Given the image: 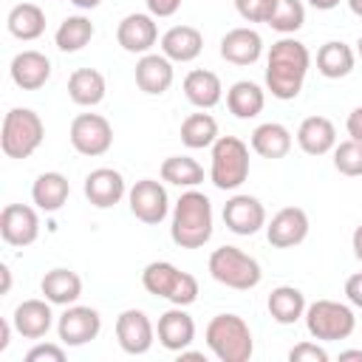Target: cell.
Wrapping results in <instances>:
<instances>
[{
    "mask_svg": "<svg viewBox=\"0 0 362 362\" xmlns=\"http://www.w3.org/2000/svg\"><path fill=\"white\" fill-rule=\"evenodd\" d=\"M356 54H359V59H362V37L356 40Z\"/></svg>",
    "mask_w": 362,
    "mask_h": 362,
    "instance_id": "52",
    "label": "cell"
},
{
    "mask_svg": "<svg viewBox=\"0 0 362 362\" xmlns=\"http://www.w3.org/2000/svg\"><path fill=\"white\" fill-rule=\"evenodd\" d=\"M40 291L54 305H74L82 297V277L74 269L57 266V269L45 272V277L40 280Z\"/></svg>",
    "mask_w": 362,
    "mask_h": 362,
    "instance_id": "25",
    "label": "cell"
},
{
    "mask_svg": "<svg viewBox=\"0 0 362 362\" xmlns=\"http://www.w3.org/2000/svg\"><path fill=\"white\" fill-rule=\"evenodd\" d=\"M184 96L189 99V105L201 107V110H209L221 102L223 96V85H221V76L215 71H206V68H195L184 76Z\"/></svg>",
    "mask_w": 362,
    "mask_h": 362,
    "instance_id": "26",
    "label": "cell"
},
{
    "mask_svg": "<svg viewBox=\"0 0 362 362\" xmlns=\"http://www.w3.org/2000/svg\"><path fill=\"white\" fill-rule=\"evenodd\" d=\"M348 359H359V362H362V351H359V348H351V351H339V362H348Z\"/></svg>",
    "mask_w": 362,
    "mask_h": 362,
    "instance_id": "49",
    "label": "cell"
},
{
    "mask_svg": "<svg viewBox=\"0 0 362 362\" xmlns=\"http://www.w3.org/2000/svg\"><path fill=\"white\" fill-rule=\"evenodd\" d=\"M116 40L127 54H150V48L158 40L156 17L141 14V11H133V14L122 17V23L116 28Z\"/></svg>",
    "mask_w": 362,
    "mask_h": 362,
    "instance_id": "16",
    "label": "cell"
},
{
    "mask_svg": "<svg viewBox=\"0 0 362 362\" xmlns=\"http://www.w3.org/2000/svg\"><path fill=\"white\" fill-rule=\"evenodd\" d=\"M297 144L308 156H325L337 147V127L325 116H308L297 127Z\"/></svg>",
    "mask_w": 362,
    "mask_h": 362,
    "instance_id": "24",
    "label": "cell"
},
{
    "mask_svg": "<svg viewBox=\"0 0 362 362\" xmlns=\"http://www.w3.org/2000/svg\"><path fill=\"white\" fill-rule=\"evenodd\" d=\"M25 362H65V348L51 345V342H40L25 354Z\"/></svg>",
    "mask_w": 362,
    "mask_h": 362,
    "instance_id": "41",
    "label": "cell"
},
{
    "mask_svg": "<svg viewBox=\"0 0 362 362\" xmlns=\"http://www.w3.org/2000/svg\"><path fill=\"white\" fill-rule=\"evenodd\" d=\"M45 139V124L40 113L31 107H11L3 116L0 127V147L8 158H28L37 153V147Z\"/></svg>",
    "mask_w": 362,
    "mask_h": 362,
    "instance_id": "5",
    "label": "cell"
},
{
    "mask_svg": "<svg viewBox=\"0 0 362 362\" xmlns=\"http://www.w3.org/2000/svg\"><path fill=\"white\" fill-rule=\"evenodd\" d=\"M235 8L246 23H266L274 8V0H235Z\"/></svg>",
    "mask_w": 362,
    "mask_h": 362,
    "instance_id": "39",
    "label": "cell"
},
{
    "mask_svg": "<svg viewBox=\"0 0 362 362\" xmlns=\"http://www.w3.org/2000/svg\"><path fill=\"white\" fill-rule=\"evenodd\" d=\"M351 246H354V255H356V260L362 263V223L354 229V235H351Z\"/></svg>",
    "mask_w": 362,
    "mask_h": 362,
    "instance_id": "46",
    "label": "cell"
},
{
    "mask_svg": "<svg viewBox=\"0 0 362 362\" xmlns=\"http://www.w3.org/2000/svg\"><path fill=\"white\" fill-rule=\"evenodd\" d=\"M141 286L161 297V300H170L173 305H192L198 300V280L195 274L189 272H181L175 263L170 260H153L144 266L141 272Z\"/></svg>",
    "mask_w": 362,
    "mask_h": 362,
    "instance_id": "4",
    "label": "cell"
},
{
    "mask_svg": "<svg viewBox=\"0 0 362 362\" xmlns=\"http://www.w3.org/2000/svg\"><path fill=\"white\" fill-rule=\"evenodd\" d=\"M105 76L96 68H76L68 76V96L71 102H76L79 107H93L105 99Z\"/></svg>",
    "mask_w": 362,
    "mask_h": 362,
    "instance_id": "29",
    "label": "cell"
},
{
    "mask_svg": "<svg viewBox=\"0 0 362 362\" xmlns=\"http://www.w3.org/2000/svg\"><path fill=\"white\" fill-rule=\"evenodd\" d=\"M345 130L351 139L362 141V105H356L351 113H348V122H345Z\"/></svg>",
    "mask_w": 362,
    "mask_h": 362,
    "instance_id": "44",
    "label": "cell"
},
{
    "mask_svg": "<svg viewBox=\"0 0 362 362\" xmlns=\"http://www.w3.org/2000/svg\"><path fill=\"white\" fill-rule=\"evenodd\" d=\"M348 8H351L356 17H362V0H348Z\"/></svg>",
    "mask_w": 362,
    "mask_h": 362,
    "instance_id": "51",
    "label": "cell"
},
{
    "mask_svg": "<svg viewBox=\"0 0 362 362\" xmlns=\"http://www.w3.org/2000/svg\"><path fill=\"white\" fill-rule=\"evenodd\" d=\"M314 8H320V11H331V8H337L339 6V0H308Z\"/></svg>",
    "mask_w": 362,
    "mask_h": 362,
    "instance_id": "48",
    "label": "cell"
},
{
    "mask_svg": "<svg viewBox=\"0 0 362 362\" xmlns=\"http://www.w3.org/2000/svg\"><path fill=\"white\" fill-rule=\"evenodd\" d=\"M124 175L113 167H96L85 175V198L96 209H110L124 198Z\"/></svg>",
    "mask_w": 362,
    "mask_h": 362,
    "instance_id": "17",
    "label": "cell"
},
{
    "mask_svg": "<svg viewBox=\"0 0 362 362\" xmlns=\"http://www.w3.org/2000/svg\"><path fill=\"white\" fill-rule=\"evenodd\" d=\"M223 223L235 235H257L266 226V206L255 195H232L223 204Z\"/></svg>",
    "mask_w": 362,
    "mask_h": 362,
    "instance_id": "15",
    "label": "cell"
},
{
    "mask_svg": "<svg viewBox=\"0 0 362 362\" xmlns=\"http://www.w3.org/2000/svg\"><path fill=\"white\" fill-rule=\"evenodd\" d=\"M263 105H266V93L257 82L240 79L226 90V107L238 119H255L257 113H263Z\"/></svg>",
    "mask_w": 362,
    "mask_h": 362,
    "instance_id": "33",
    "label": "cell"
},
{
    "mask_svg": "<svg viewBox=\"0 0 362 362\" xmlns=\"http://www.w3.org/2000/svg\"><path fill=\"white\" fill-rule=\"evenodd\" d=\"M266 308H269L274 322L294 325L305 314L308 305H305V294L297 286H277V288H272V294L266 300Z\"/></svg>",
    "mask_w": 362,
    "mask_h": 362,
    "instance_id": "28",
    "label": "cell"
},
{
    "mask_svg": "<svg viewBox=\"0 0 362 362\" xmlns=\"http://www.w3.org/2000/svg\"><path fill=\"white\" fill-rule=\"evenodd\" d=\"M161 181L184 189H195L204 181V167L189 156H170L161 161Z\"/></svg>",
    "mask_w": 362,
    "mask_h": 362,
    "instance_id": "36",
    "label": "cell"
},
{
    "mask_svg": "<svg viewBox=\"0 0 362 362\" xmlns=\"http://www.w3.org/2000/svg\"><path fill=\"white\" fill-rule=\"evenodd\" d=\"M206 345L221 362H249L255 354L252 328L238 314H215L206 325Z\"/></svg>",
    "mask_w": 362,
    "mask_h": 362,
    "instance_id": "3",
    "label": "cell"
},
{
    "mask_svg": "<svg viewBox=\"0 0 362 362\" xmlns=\"http://www.w3.org/2000/svg\"><path fill=\"white\" fill-rule=\"evenodd\" d=\"M51 305L54 303H48V300H23L17 308H14V317H11V322H14V331L20 334V337H25V339H40V337H45L48 331H51V325H54V311H51Z\"/></svg>",
    "mask_w": 362,
    "mask_h": 362,
    "instance_id": "22",
    "label": "cell"
},
{
    "mask_svg": "<svg viewBox=\"0 0 362 362\" xmlns=\"http://www.w3.org/2000/svg\"><path fill=\"white\" fill-rule=\"evenodd\" d=\"M181 141L189 150H204L218 141V122L209 113H189L181 122Z\"/></svg>",
    "mask_w": 362,
    "mask_h": 362,
    "instance_id": "35",
    "label": "cell"
},
{
    "mask_svg": "<svg viewBox=\"0 0 362 362\" xmlns=\"http://www.w3.org/2000/svg\"><path fill=\"white\" fill-rule=\"evenodd\" d=\"M334 167H337V173H342L348 178L362 175V141H356V139L339 141L334 147Z\"/></svg>",
    "mask_w": 362,
    "mask_h": 362,
    "instance_id": "38",
    "label": "cell"
},
{
    "mask_svg": "<svg viewBox=\"0 0 362 362\" xmlns=\"http://www.w3.org/2000/svg\"><path fill=\"white\" fill-rule=\"evenodd\" d=\"M127 201H130V212L147 223V226H156L167 218L170 212V198H167V189L161 181L156 178H141L130 187L127 192Z\"/></svg>",
    "mask_w": 362,
    "mask_h": 362,
    "instance_id": "11",
    "label": "cell"
},
{
    "mask_svg": "<svg viewBox=\"0 0 362 362\" xmlns=\"http://www.w3.org/2000/svg\"><path fill=\"white\" fill-rule=\"evenodd\" d=\"M99 331H102V317L90 305H76V303L74 305H65V311L57 320L59 342L68 345V348L88 345L90 339L99 337Z\"/></svg>",
    "mask_w": 362,
    "mask_h": 362,
    "instance_id": "10",
    "label": "cell"
},
{
    "mask_svg": "<svg viewBox=\"0 0 362 362\" xmlns=\"http://www.w3.org/2000/svg\"><path fill=\"white\" fill-rule=\"evenodd\" d=\"M156 334H158L161 348H167V351H173V354H181V351L189 348L192 339H195V320L184 311V305H173L170 311H164V314L158 317Z\"/></svg>",
    "mask_w": 362,
    "mask_h": 362,
    "instance_id": "18",
    "label": "cell"
},
{
    "mask_svg": "<svg viewBox=\"0 0 362 362\" xmlns=\"http://www.w3.org/2000/svg\"><path fill=\"white\" fill-rule=\"evenodd\" d=\"M345 297H348L351 305L362 308V272H356V274H351L345 280Z\"/></svg>",
    "mask_w": 362,
    "mask_h": 362,
    "instance_id": "43",
    "label": "cell"
},
{
    "mask_svg": "<svg viewBox=\"0 0 362 362\" xmlns=\"http://www.w3.org/2000/svg\"><path fill=\"white\" fill-rule=\"evenodd\" d=\"M305 320V328L314 339L320 342H339V339H348L356 328V317H354V308L339 303V300H317L305 308L303 314Z\"/></svg>",
    "mask_w": 362,
    "mask_h": 362,
    "instance_id": "8",
    "label": "cell"
},
{
    "mask_svg": "<svg viewBox=\"0 0 362 362\" xmlns=\"http://www.w3.org/2000/svg\"><path fill=\"white\" fill-rule=\"evenodd\" d=\"M71 195V184L62 173H40L34 187H31V201L42 209V212H57L62 209V204Z\"/></svg>",
    "mask_w": 362,
    "mask_h": 362,
    "instance_id": "31",
    "label": "cell"
},
{
    "mask_svg": "<svg viewBox=\"0 0 362 362\" xmlns=\"http://www.w3.org/2000/svg\"><path fill=\"white\" fill-rule=\"evenodd\" d=\"M11 328H14V322L11 320H0V354L8 348V342H11Z\"/></svg>",
    "mask_w": 362,
    "mask_h": 362,
    "instance_id": "45",
    "label": "cell"
},
{
    "mask_svg": "<svg viewBox=\"0 0 362 362\" xmlns=\"http://www.w3.org/2000/svg\"><path fill=\"white\" fill-rule=\"evenodd\" d=\"M93 40V23L85 17V14H71L59 23L57 34H54V42L59 51L65 54H74V51H82L88 42Z\"/></svg>",
    "mask_w": 362,
    "mask_h": 362,
    "instance_id": "34",
    "label": "cell"
},
{
    "mask_svg": "<svg viewBox=\"0 0 362 362\" xmlns=\"http://www.w3.org/2000/svg\"><path fill=\"white\" fill-rule=\"evenodd\" d=\"M252 150L263 158H283L291 150V130L280 122H263L252 130Z\"/></svg>",
    "mask_w": 362,
    "mask_h": 362,
    "instance_id": "30",
    "label": "cell"
},
{
    "mask_svg": "<svg viewBox=\"0 0 362 362\" xmlns=\"http://www.w3.org/2000/svg\"><path fill=\"white\" fill-rule=\"evenodd\" d=\"M6 25H8L11 37H17L23 42H31V40L42 37V31H45V11L37 3H17L8 11Z\"/></svg>",
    "mask_w": 362,
    "mask_h": 362,
    "instance_id": "32",
    "label": "cell"
},
{
    "mask_svg": "<svg viewBox=\"0 0 362 362\" xmlns=\"http://www.w3.org/2000/svg\"><path fill=\"white\" fill-rule=\"evenodd\" d=\"M0 274H3V288H0V294H8V291H11V269L3 263V266H0Z\"/></svg>",
    "mask_w": 362,
    "mask_h": 362,
    "instance_id": "47",
    "label": "cell"
},
{
    "mask_svg": "<svg viewBox=\"0 0 362 362\" xmlns=\"http://www.w3.org/2000/svg\"><path fill=\"white\" fill-rule=\"evenodd\" d=\"M71 3H74L76 8H85V11H90V8H96L102 0H71Z\"/></svg>",
    "mask_w": 362,
    "mask_h": 362,
    "instance_id": "50",
    "label": "cell"
},
{
    "mask_svg": "<svg viewBox=\"0 0 362 362\" xmlns=\"http://www.w3.org/2000/svg\"><path fill=\"white\" fill-rule=\"evenodd\" d=\"M170 238L181 249H201L212 238V204L204 192H181V198L173 206Z\"/></svg>",
    "mask_w": 362,
    "mask_h": 362,
    "instance_id": "2",
    "label": "cell"
},
{
    "mask_svg": "<svg viewBox=\"0 0 362 362\" xmlns=\"http://www.w3.org/2000/svg\"><path fill=\"white\" fill-rule=\"evenodd\" d=\"M311 68V54L308 48L294 40V37H283L269 48L266 57V88L274 99L288 102L297 99L305 82V74Z\"/></svg>",
    "mask_w": 362,
    "mask_h": 362,
    "instance_id": "1",
    "label": "cell"
},
{
    "mask_svg": "<svg viewBox=\"0 0 362 362\" xmlns=\"http://www.w3.org/2000/svg\"><path fill=\"white\" fill-rule=\"evenodd\" d=\"M288 359L291 362H328V351L317 342H297L288 351Z\"/></svg>",
    "mask_w": 362,
    "mask_h": 362,
    "instance_id": "40",
    "label": "cell"
},
{
    "mask_svg": "<svg viewBox=\"0 0 362 362\" xmlns=\"http://www.w3.org/2000/svg\"><path fill=\"white\" fill-rule=\"evenodd\" d=\"M71 147L79 156H105L113 147V127L102 113H79L68 130Z\"/></svg>",
    "mask_w": 362,
    "mask_h": 362,
    "instance_id": "9",
    "label": "cell"
},
{
    "mask_svg": "<svg viewBox=\"0 0 362 362\" xmlns=\"http://www.w3.org/2000/svg\"><path fill=\"white\" fill-rule=\"evenodd\" d=\"M308 215L300 206H283L280 212L272 215V221H266V238L274 249H291L300 246L308 238Z\"/></svg>",
    "mask_w": 362,
    "mask_h": 362,
    "instance_id": "14",
    "label": "cell"
},
{
    "mask_svg": "<svg viewBox=\"0 0 362 362\" xmlns=\"http://www.w3.org/2000/svg\"><path fill=\"white\" fill-rule=\"evenodd\" d=\"M266 23L277 34H283V37L300 31L303 23H305V6H303V0H274V8H272V14H269Z\"/></svg>",
    "mask_w": 362,
    "mask_h": 362,
    "instance_id": "37",
    "label": "cell"
},
{
    "mask_svg": "<svg viewBox=\"0 0 362 362\" xmlns=\"http://www.w3.org/2000/svg\"><path fill=\"white\" fill-rule=\"evenodd\" d=\"M8 74H11V82L23 90H40L48 79H51V59L42 54V51H20L14 54L11 65H8Z\"/></svg>",
    "mask_w": 362,
    "mask_h": 362,
    "instance_id": "19",
    "label": "cell"
},
{
    "mask_svg": "<svg viewBox=\"0 0 362 362\" xmlns=\"http://www.w3.org/2000/svg\"><path fill=\"white\" fill-rule=\"evenodd\" d=\"M249 178V147L238 136H218L212 144L209 181L218 189H238Z\"/></svg>",
    "mask_w": 362,
    "mask_h": 362,
    "instance_id": "7",
    "label": "cell"
},
{
    "mask_svg": "<svg viewBox=\"0 0 362 362\" xmlns=\"http://www.w3.org/2000/svg\"><path fill=\"white\" fill-rule=\"evenodd\" d=\"M0 235L8 246H31L40 238V215L28 204H6L0 212Z\"/></svg>",
    "mask_w": 362,
    "mask_h": 362,
    "instance_id": "13",
    "label": "cell"
},
{
    "mask_svg": "<svg viewBox=\"0 0 362 362\" xmlns=\"http://www.w3.org/2000/svg\"><path fill=\"white\" fill-rule=\"evenodd\" d=\"M144 6L153 17H173L181 8V0H144Z\"/></svg>",
    "mask_w": 362,
    "mask_h": 362,
    "instance_id": "42",
    "label": "cell"
},
{
    "mask_svg": "<svg viewBox=\"0 0 362 362\" xmlns=\"http://www.w3.org/2000/svg\"><path fill=\"white\" fill-rule=\"evenodd\" d=\"M204 51V34L195 25H173L161 34V54L173 62H192Z\"/></svg>",
    "mask_w": 362,
    "mask_h": 362,
    "instance_id": "23",
    "label": "cell"
},
{
    "mask_svg": "<svg viewBox=\"0 0 362 362\" xmlns=\"http://www.w3.org/2000/svg\"><path fill=\"white\" fill-rule=\"evenodd\" d=\"M354 65H356V54L342 40H328L317 51V71L325 79H342L354 71Z\"/></svg>",
    "mask_w": 362,
    "mask_h": 362,
    "instance_id": "27",
    "label": "cell"
},
{
    "mask_svg": "<svg viewBox=\"0 0 362 362\" xmlns=\"http://www.w3.org/2000/svg\"><path fill=\"white\" fill-rule=\"evenodd\" d=\"M175 79L173 71V59H167L164 54H141L136 62V85L147 93V96H161L170 90Z\"/></svg>",
    "mask_w": 362,
    "mask_h": 362,
    "instance_id": "20",
    "label": "cell"
},
{
    "mask_svg": "<svg viewBox=\"0 0 362 362\" xmlns=\"http://www.w3.org/2000/svg\"><path fill=\"white\" fill-rule=\"evenodd\" d=\"M263 54V40L255 28L240 25L221 37V57L232 65H255Z\"/></svg>",
    "mask_w": 362,
    "mask_h": 362,
    "instance_id": "21",
    "label": "cell"
},
{
    "mask_svg": "<svg viewBox=\"0 0 362 362\" xmlns=\"http://www.w3.org/2000/svg\"><path fill=\"white\" fill-rule=\"evenodd\" d=\"M206 266H209L212 280H218L221 286L235 288V291H249L263 277L260 263L252 255H246L243 249H238V246H218L209 255Z\"/></svg>",
    "mask_w": 362,
    "mask_h": 362,
    "instance_id": "6",
    "label": "cell"
},
{
    "mask_svg": "<svg viewBox=\"0 0 362 362\" xmlns=\"http://www.w3.org/2000/svg\"><path fill=\"white\" fill-rule=\"evenodd\" d=\"M116 339L119 348L130 356H141L153 348L156 342V328L150 322V317L141 308H124L116 317Z\"/></svg>",
    "mask_w": 362,
    "mask_h": 362,
    "instance_id": "12",
    "label": "cell"
}]
</instances>
